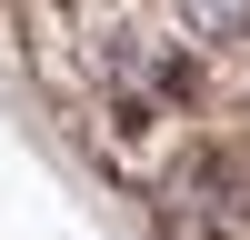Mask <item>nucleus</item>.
Listing matches in <instances>:
<instances>
[{"instance_id":"nucleus-1","label":"nucleus","mask_w":250,"mask_h":240,"mask_svg":"<svg viewBox=\"0 0 250 240\" xmlns=\"http://www.w3.org/2000/svg\"><path fill=\"white\" fill-rule=\"evenodd\" d=\"M180 10H190V30H200V40H230L240 20H250V0H180Z\"/></svg>"}]
</instances>
